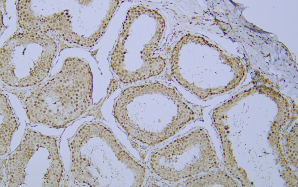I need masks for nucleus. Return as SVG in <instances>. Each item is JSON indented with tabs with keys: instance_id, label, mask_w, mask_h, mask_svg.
<instances>
[{
	"instance_id": "1",
	"label": "nucleus",
	"mask_w": 298,
	"mask_h": 187,
	"mask_svg": "<svg viewBox=\"0 0 298 187\" xmlns=\"http://www.w3.org/2000/svg\"><path fill=\"white\" fill-rule=\"evenodd\" d=\"M1 97L0 115L2 117L1 130V140L4 143L9 142L12 133L16 127L17 118L5 97Z\"/></svg>"
}]
</instances>
